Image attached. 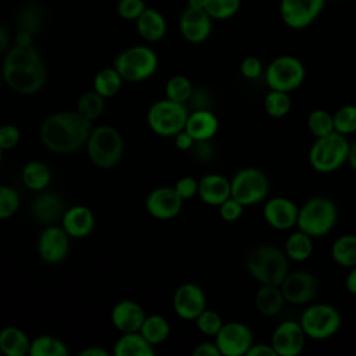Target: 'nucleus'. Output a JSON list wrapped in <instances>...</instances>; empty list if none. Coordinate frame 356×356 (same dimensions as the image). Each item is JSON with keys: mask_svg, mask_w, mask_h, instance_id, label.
I'll return each instance as SVG.
<instances>
[{"mask_svg": "<svg viewBox=\"0 0 356 356\" xmlns=\"http://www.w3.org/2000/svg\"><path fill=\"white\" fill-rule=\"evenodd\" d=\"M1 75L3 81L13 92L35 95L46 85L47 67L42 54L33 44L26 47L14 44L4 53Z\"/></svg>", "mask_w": 356, "mask_h": 356, "instance_id": "1", "label": "nucleus"}, {"mask_svg": "<svg viewBox=\"0 0 356 356\" xmlns=\"http://www.w3.org/2000/svg\"><path fill=\"white\" fill-rule=\"evenodd\" d=\"M93 122L75 111H57L43 120L39 128L42 145L54 153H72L86 145Z\"/></svg>", "mask_w": 356, "mask_h": 356, "instance_id": "2", "label": "nucleus"}, {"mask_svg": "<svg viewBox=\"0 0 356 356\" xmlns=\"http://www.w3.org/2000/svg\"><path fill=\"white\" fill-rule=\"evenodd\" d=\"M289 261L284 249L271 243H261L248 252L245 264L259 284L280 285L289 273Z\"/></svg>", "mask_w": 356, "mask_h": 356, "instance_id": "3", "label": "nucleus"}, {"mask_svg": "<svg viewBox=\"0 0 356 356\" xmlns=\"http://www.w3.org/2000/svg\"><path fill=\"white\" fill-rule=\"evenodd\" d=\"M337 220L335 202L327 196H313L299 207L296 227L313 238H321L334 229Z\"/></svg>", "mask_w": 356, "mask_h": 356, "instance_id": "4", "label": "nucleus"}, {"mask_svg": "<svg viewBox=\"0 0 356 356\" xmlns=\"http://www.w3.org/2000/svg\"><path fill=\"white\" fill-rule=\"evenodd\" d=\"M85 147L89 160L103 170L115 167L124 154L122 136L111 125L93 127Z\"/></svg>", "mask_w": 356, "mask_h": 356, "instance_id": "5", "label": "nucleus"}, {"mask_svg": "<svg viewBox=\"0 0 356 356\" xmlns=\"http://www.w3.org/2000/svg\"><path fill=\"white\" fill-rule=\"evenodd\" d=\"M349 140L345 135L331 132L316 138L309 150L310 167L321 174H330L339 170L348 161Z\"/></svg>", "mask_w": 356, "mask_h": 356, "instance_id": "6", "label": "nucleus"}, {"mask_svg": "<svg viewBox=\"0 0 356 356\" xmlns=\"http://www.w3.org/2000/svg\"><path fill=\"white\" fill-rule=\"evenodd\" d=\"M113 65L124 81L142 82L156 72L159 57L150 46L135 44L120 51L115 56Z\"/></svg>", "mask_w": 356, "mask_h": 356, "instance_id": "7", "label": "nucleus"}, {"mask_svg": "<svg viewBox=\"0 0 356 356\" xmlns=\"http://www.w3.org/2000/svg\"><path fill=\"white\" fill-rule=\"evenodd\" d=\"M188 108L184 103L171 99H159L147 110V125L159 136L174 138L178 132L185 129L188 120Z\"/></svg>", "mask_w": 356, "mask_h": 356, "instance_id": "8", "label": "nucleus"}, {"mask_svg": "<svg viewBox=\"0 0 356 356\" xmlns=\"http://www.w3.org/2000/svg\"><path fill=\"white\" fill-rule=\"evenodd\" d=\"M264 79L270 89L291 93L305 82L306 67L300 58L291 54H281L268 63L264 70Z\"/></svg>", "mask_w": 356, "mask_h": 356, "instance_id": "9", "label": "nucleus"}, {"mask_svg": "<svg viewBox=\"0 0 356 356\" xmlns=\"http://www.w3.org/2000/svg\"><path fill=\"white\" fill-rule=\"evenodd\" d=\"M299 323L307 338L323 341L334 337L341 328L342 317L337 307L328 303H312L300 314Z\"/></svg>", "mask_w": 356, "mask_h": 356, "instance_id": "10", "label": "nucleus"}, {"mask_svg": "<svg viewBox=\"0 0 356 356\" xmlns=\"http://www.w3.org/2000/svg\"><path fill=\"white\" fill-rule=\"evenodd\" d=\"M268 191L270 181L257 167H243L231 178V196L245 207L264 202Z\"/></svg>", "mask_w": 356, "mask_h": 356, "instance_id": "11", "label": "nucleus"}, {"mask_svg": "<svg viewBox=\"0 0 356 356\" xmlns=\"http://www.w3.org/2000/svg\"><path fill=\"white\" fill-rule=\"evenodd\" d=\"M327 0H280L281 21L293 31L309 28L324 11Z\"/></svg>", "mask_w": 356, "mask_h": 356, "instance_id": "12", "label": "nucleus"}, {"mask_svg": "<svg viewBox=\"0 0 356 356\" xmlns=\"http://www.w3.org/2000/svg\"><path fill=\"white\" fill-rule=\"evenodd\" d=\"M221 356H245L253 345L252 330L241 321L224 323L214 337Z\"/></svg>", "mask_w": 356, "mask_h": 356, "instance_id": "13", "label": "nucleus"}, {"mask_svg": "<svg viewBox=\"0 0 356 356\" xmlns=\"http://www.w3.org/2000/svg\"><path fill=\"white\" fill-rule=\"evenodd\" d=\"M318 280L309 271H289L280 284L285 302L291 305H307L318 293Z\"/></svg>", "mask_w": 356, "mask_h": 356, "instance_id": "14", "label": "nucleus"}, {"mask_svg": "<svg viewBox=\"0 0 356 356\" xmlns=\"http://www.w3.org/2000/svg\"><path fill=\"white\" fill-rule=\"evenodd\" d=\"M306 339L307 337L299 321L285 320L274 328L270 343L277 356H298L303 352Z\"/></svg>", "mask_w": 356, "mask_h": 356, "instance_id": "15", "label": "nucleus"}, {"mask_svg": "<svg viewBox=\"0 0 356 356\" xmlns=\"http://www.w3.org/2000/svg\"><path fill=\"white\" fill-rule=\"evenodd\" d=\"M178 29L182 38L193 44L206 42L213 31V18L204 8L186 6L178 18Z\"/></svg>", "mask_w": 356, "mask_h": 356, "instance_id": "16", "label": "nucleus"}, {"mask_svg": "<svg viewBox=\"0 0 356 356\" xmlns=\"http://www.w3.org/2000/svg\"><path fill=\"white\" fill-rule=\"evenodd\" d=\"M207 307L204 291L193 284L185 282L179 285L172 295V309L182 320H193Z\"/></svg>", "mask_w": 356, "mask_h": 356, "instance_id": "17", "label": "nucleus"}, {"mask_svg": "<svg viewBox=\"0 0 356 356\" xmlns=\"http://www.w3.org/2000/svg\"><path fill=\"white\" fill-rule=\"evenodd\" d=\"M299 206L286 196H273L264 202L263 218L274 229L288 231L296 227Z\"/></svg>", "mask_w": 356, "mask_h": 356, "instance_id": "18", "label": "nucleus"}, {"mask_svg": "<svg viewBox=\"0 0 356 356\" xmlns=\"http://www.w3.org/2000/svg\"><path fill=\"white\" fill-rule=\"evenodd\" d=\"M71 236L61 225L46 227L38 239V252L42 260L57 264L63 261L70 253Z\"/></svg>", "mask_w": 356, "mask_h": 356, "instance_id": "19", "label": "nucleus"}, {"mask_svg": "<svg viewBox=\"0 0 356 356\" xmlns=\"http://www.w3.org/2000/svg\"><path fill=\"white\" fill-rule=\"evenodd\" d=\"M146 210L159 220H170L179 214L184 199L174 186H159L149 192L146 197Z\"/></svg>", "mask_w": 356, "mask_h": 356, "instance_id": "20", "label": "nucleus"}, {"mask_svg": "<svg viewBox=\"0 0 356 356\" xmlns=\"http://www.w3.org/2000/svg\"><path fill=\"white\" fill-rule=\"evenodd\" d=\"M96 224L93 211L83 204H75L64 210L61 216V227L64 231L75 239L88 236Z\"/></svg>", "mask_w": 356, "mask_h": 356, "instance_id": "21", "label": "nucleus"}, {"mask_svg": "<svg viewBox=\"0 0 356 356\" xmlns=\"http://www.w3.org/2000/svg\"><path fill=\"white\" fill-rule=\"evenodd\" d=\"M111 324L120 332H135L146 317L143 307L131 299H122L111 309Z\"/></svg>", "mask_w": 356, "mask_h": 356, "instance_id": "22", "label": "nucleus"}, {"mask_svg": "<svg viewBox=\"0 0 356 356\" xmlns=\"http://www.w3.org/2000/svg\"><path fill=\"white\" fill-rule=\"evenodd\" d=\"M197 196L209 206H220L231 197V179L217 172L206 174L199 179Z\"/></svg>", "mask_w": 356, "mask_h": 356, "instance_id": "23", "label": "nucleus"}, {"mask_svg": "<svg viewBox=\"0 0 356 356\" xmlns=\"http://www.w3.org/2000/svg\"><path fill=\"white\" fill-rule=\"evenodd\" d=\"M185 131L195 140H211L218 131V118L209 108H199L189 113Z\"/></svg>", "mask_w": 356, "mask_h": 356, "instance_id": "24", "label": "nucleus"}, {"mask_svg": "<svg viewBox=\"0 0 356 356\" xmlns=\"http://www.w3.org/2000/svg\"><path fill=\"white\" fill-rule=\"evenodd\" d=\"M139 36L149 43L161 40L167 33L165 17L156 8L146 7L135 21Z\"/></svg>", "mask_w": 356, "mask_h": 356, "instance_id": "25", "label": "nucleus"}, {"mask_svg": "<svg viewBox=\"0 0 356 356\" xmlns=\"http://www.w3.org/2000/svg\"><path fill=\"white\" fill-rule=\"evenodd\" d=\"M32 216L43 222L49 224L61 218L64 213V203L61 197L54 192H40L32 203Z\"/></svg>", "mask_w": 356, "mask_h": 356, "instance_id": "26", "label": "nucleus"}, {"mask_svg": "<svg viewBox=\"0 0 356 356\" xmlns=\"http://www.w3.org/2000/svg\"><path fill=\"white\" fill-rule=\"evenodd\" d=\"M154 348L139 332H122L113 345L114 356H154Z\"/></svg>", "mask_w": 356, "mask_h": 356, "instance_id": "27", "label": "nucleus"}, {"mask_svg": "<svg viewBox=\"0 0 356 356\" xmlns=\"http://www.w3.org/2000/svg\"><path fill=\"white\" fill-rule=\"evenodd\" d=\"M284 303H285V299L280 285L260 284V288L254 295V306L261 316H266V317L277 316L282 310Z\"/></svg>", "mask_w": 356, "mask_h": 356, "instance_id": "28", "label": "nucleus"}, {"mask_svg": "<svg viewBox=\"0 0 356 356\" xmlns=\"http://www.w3.org/2000/svg\"><path fill=\"white\" fill-rule=\"evenodd\" d=\"M31 339L15 325H7L0 330V352L6 356L29 355Z\"/></svg>", "mask_w": 356, "mask_h": 356, "instance_id": "29", "label": "nucleus"}, {"mask_svg": "<svg viewBox=\"0 0 356 356\" xmlns=\"http://www.w3.org/2000/svg\"><path fill=\"white\" fill-rule=\"evenodd\" d=\"M313 239V236L298 228L286 236L284 243V252L292 261H306L312 257L314 250Z\"/></svg>", "mask_w": 356, "mask_h": 356, "instance_id": "30", "label": "nucleus"}, {"mask_svg": "<svg viewBox=\"0 0 356 356\" xmlns=\"http://www.w3.org/2000/svg\"><path fill=\"white\" fill-rule=\"evenodd\" d=\"M21 179L28 189L33 192H42L49 186L51 181V170L46 163L33 160L24 165L21 171Z\"/></svg>", "mask_w": 356, "mask_h": 356, "instance_id": "31", "label": "nucleus"}, {"mask_svg": "<svg viewBox=\"0 0 356 356\" xmlns=\"http://www.w3.org/2000/svg\"><path fill=\"white\" fill-rule=\"evenodd\" d=\"M331 257L341 267L356 266V234L338 236L331 246Z\"/></svg>", "mask_w": 356, "mask_h": 356, "instance_id": "32", "label": "nucleus"}, {"mask_svg": "<svg viewBox=\"0 0 356 356\" xmlns=\"http://www.w3.org/2000/svg\"><path fill=\"white\" fill-rule=\"evenodd\" d=\"M122 82L124 79L120 75V72L114 68V65L104 67L96 72L93 78V89L107 99L115 96L120 92Z\"/></svg>", "mask_w": 356, "mask_h": 356, "instance_id": "33", "label": "nucleus"}, {"mask_svg": "<svg viewBox=\"0 0 356 356\" xmlns=\"http://www.w3.org/2000/svg\"><path fill=\"white\" fill-rule=\"evenodd\" d=\"M171 327L165 317L160 314H150L146 316L139 332L146 338L147 342H150L153 346L164 342L170 335Z\"/></svg>", "mask_w": 356, "mask_h": 356, "instance_id": "34", "label": "nucleus"}, {"mask_svg": "<svg viewBox=\"0 0 356 356\" xmlns=\"http://www.w3.org/2000/svg\"><path fill=\"white\" fill-rule=\"evenodd\" d=\"M43 21H44L43 7L35 1H28L25 6H22L17 17L18 29L26 31L33 36L43 26Z\"/></svg>", "mask_w": 356, "mask_h": 356, "instance_id": "35", "label": "nucleus"}, {"mask_svg": "<svg viewBox=\"0 0 356 356\" xmlns=\"http://www.w3.org/2000/svg\"><path fill=\"white\" fill-rule=\"evenodd\" d=\"M67 345L53 335H39L31 341V356H67Z\"/></svg>", "mask_w": 356, "mask_h": 356, "instance_id": "36", "label": "nucleus"}, {"mask_svg": "<svg viewBox=\"0 0 356 356\" xmlns=\"http://www.w3.org/2000/svg\"><path fill=\"white\" fill-rule=\"evenodd\" d=\"M263 108L267 115H270L273 118H282L292 108L291 95L288 92L270 89L268 93L264 96Z\"/></svg>", "mask_w": 356, "mask_h": 356, "instance_id": "37", "label": "nucleus"}, {"mask_svg": "<svg viewBox=\"0 0 356 356\" xmlns=\"http://www.w3.org/2000/svg\"><path fill=\"white\" fill-rule=\"evenodd\" d=\"M106 97L97 93L95 89L82 93L76 102V111L92 122L97 120L106 107Z\"/></svg>", "mask_w": 356, "mask_h": 356, "instance_id": "38", "label": "nucleus"}, {"mask_svg": "<svg viewBox=\"0 0 356 356\" xmlns=\"http://www.w3.org/2000/svg\"><path fill=\"white\" fill-rule=\"evenodd\" d=\"M306 124L309 132L314 138H321L334 132V117L330 111L324 108L312 110L307 115Z\"/></svg>", "mask_w": 356, "mask_h": 356, "instance_id": "39", "label": "nucleus"}, {"mask_svg": "<svg viewBox=\"0 0 356 356\" xmlns=\"http://www.w3.org/2000/svg\"><path fill=\"white\" fill-rule=\"evenodd\" d=\"M193 85L189 81L188 76L185 75H172L171 78H168V81L165 82V97L171 99L174 102L178 103H186L193 92Z\"/></svg>", "mask_w": 356, "mask_h": 356, "instance_id": "40", "label": "nucleus"}, {"mask_svg": "<svg viewBox=\"0 0 356 356\" xmlns=\"http://www.w3.org/2000/svg\"><path fill=\"white\" fill-rule=\"evenodd\" d=\"M242 0H204L203 8L213 21H225L236 15Z\"/></svg>", "mask_w": 356, "mask_h": 356, "instance_id": "41", "label": "nucleus"}, {"mask_svg": "<svg viewBox=\"0 0 356 356\" xmlns=\"http://www.w3.org/2000/svg\"><path fill=\"white\" fill-rule=\"evenodd\" d=\"M334 131L345 136L356 134V104H343L332 114Z\"/></svg>", "mask_w": 356, "mask_h": 356, "instance_id": "42", "label": "nucleus"}, {"mask_svg": "<svg viewBox=\"0 0 356 356\" xmlns=\"http://www.w3.org/2000/svg\"><path fill=\"white\" fill-rule=\"evenodd\" d=\"M21 204L19 193L15 188L0 185V220L13 217Z\"/></svg>", "mask_w": 356, "mask_h": 356, "instance_id": "43", "label": "nucleus"}, {"mask_svg": "<svg viewBox=\"0 0 356 356\" xmlns=\"http://www.w3.org/2000/svg\"><path fill=\"white\" fill-rule=\"evenodd\" d=\"M195 324L197 327V330L206 335V337H216V334L220 331V328L222 327L224 321L222 317L211 309H204L196 318H195Z\"/></svg>", "mask_w": 356, "mask_h": 356, "instance_id": "44", "label": "nucleus"}, {"mask_svg": "<svg viewBox=\"0 0 356 356\" xmlns=\"http://www.w3.org/2000/svg\"><path fill=\"white\" fill-rule=\"evenodd\" d=\"M146 7L145 0H118L117 13L125 21H136Z\"/></svg>", "mask_w": 356, "mask_h": 356, "instance_id": "45", "label": "nucleus"}, {"mask_svg": "<svg viewBox=\"0 0 356 356\" xmlns=\"http://www.w3.org/2000/svg\"><path fill=\"white\" fill-rule=\"evenodd\" d=\"M241 75L248 81L259 79L264 74V67L260 58L256 56H246L239 64Z\"/></svg>", "mask_w": 356, "mask_h": 356, "instance_id": "46", "label": "nucleus"}, {"mask_svg": "<svg viewBox=\"0 0 356 356\" xmlns=\"http://www.w3.org/2000/svg\"><path fill=\"white\" fill-rule=\"evenodd\" d=\"M21 139V131L17 125L4 124L0 125V147L3 150L14 149Z\"/></svg>", "mask_w": 356, "mask_h": 356, "instance_id": "47", "label": "nucleus"}, {"mask_svg": "<svg viewBox=\"0 0 356 356\" xmlns=\"http://www.w3.org/2000/svg\"><path fill=\"white\" fill-rule=\"evenodd\" d=\"M218 207H220V217L227 222H234V221L239 220L241 216L243 214V209H245V206L241 202H238L236 199H234L232 196L228 197Z\"/></svg>", "mask_w": 356, "mask_h": 356, "instance_id": "48", "label": "nucleus"}, {"mask_svg": "<svg viewBox=\"0 0 356 356\" xmlns=\"http://www.w3.org/2000/svg\"><path fill=\"white\" fill-rule=\"evenodd\" d=\"M175 191L178 192V195L186 200L193 197L195 195H197V188H199V181L195 179L193 177H182L179 178L175 185H174Z\"/></svg>", "mask_w": 356, "mask_h": 356, "instance_id": "49", "label": "nucleus"}, {"mask_svg": "<svg viewBox=\"0 0 356 356\" xmlns=\"http://www.w3.org/2000/svg\"><path fill=\"white\" fill-rule=\"evenodd\" d=\"M196 159L209 160L213 154V147L210 146V140H195L192 149Z\"/></svg>", "mask_w": 356, "mask_h": 356, "instance_id": "50", "label": "nucleus"}, {"mask_svg": "<svg viewBox=\"0 0 356 356\" xmlns=\"http://www.w3.org/2000/svg\"><path fill=\"white\" fill-rule=\"evenodd\" d=\"M246 356H277V352L274 350L271 343H264V342L254 343L253 342V345L246 352Z\"/></svg>", "mask_w": 356, "mask_h": 356, "instance_id": "51", "label": "nucleus"}, {"mask_svg": "<svg viewBox=\"0 0 356 356\" xmlns=\"http://www.w3.org/2000/svg\"><path fill=\"white\" fill-rule=\"evenodd\" d=\"M193 356H221L216 342H200L193 350H192Z\"/></svg>", "mask_w": 356, "mask_h": 356, "instance_id": "52", "label": "nucleus"}, {"mask_svg": "<svg viewBox=\"0 0 356 356\" xmlns=\"http://www.w3.org/2000/svg\"><path fill=\"white\" fill-rule=\"evenodd\" d=\"M195 143V139L185 131L182 129L181 132H178L175 136H174V145L177 149L182 150V152H186V150H191L192 146Z\"/></svg>", "mask_w": 356, "mask_h": 356, "instance_id": "53", "label": "nucleus"}, {"mask_svg": "<svg viewBox=\"0 0 356 356\" xmlns=\"http://www.w3.org/2000/svg\"><path fill=\"white\" fill-rule=\"evenodd\" d=\"M15 44L21 46V47H26V46H32L33 44V35L26 32V31H21L18 29L17 35H15Z\"/></svg>", "mask_w": 356, "mask_h": 356, "instance_id": "54", "label": "nucleus"}, {"mask_svg": "<svg viewBox=\"0 0 356 356\" xmlns=\"http://www.w3.org/2000/svg\"><path fill=\"white\" fill-rule=\"evenodd\" d=\"M345 288L349 293L356 296V266L349 268V273L345 278Z\"/></svg>", "mask_w": 356, "mask_h": 356, "instance_id": "55", "label": "nucleus"}, {"mask_svg": "<svg viewBox=\"0 0 356 356\" xmlns=\"http://www.w3.org/2000/svg\"><path fill=\"white\" fill-rule=\"evenodd\" d=\"M10 44V35L7 28L0 22V56H3L8 50Z\"/></svg>", "mask_w": 356, "mask_h": 356, "instance_id": "56", "label": "nucleus"}, {"mask_svg": "<svg viewBox=\"0 0 356 356\" xmlns=\"http://www.w3.org/2000/svg\"><path fill=\"white\" fill-rule=\"evenodd\" d=\"M110 353L100 346H88L79 352V356H108Z\"/></svg>", "mask_w": 356, "mask_h": 356, "instance_id": "57", "label": "nucleus"}, {"mask_svg": "<svg viewBox=\"0 0 356 356\" xmlns=\"http://www.w3.org/2000/svg\"><path fill=\"white\" fill-rule=\"evenodd\" d=\"M348 163L350 167L356 171V140L349 145V153H348Z\"/></svg>", "mask_w": 356, "mask_h": 356, "instance_id": "58", "label": "nucleus"}, {"mask_svg": "<svg viewBox=\"0 0 356 356\" xmlns=\"http://www.w3.org/2000/svg\"><path fill=\"white\" fill-rule=\"evenodd\" d=\"M203 4H204V0H188L186 1V6L195 7V8H203Z\"/></svg>", "mask_w": 356, "mask_h": 356, "instance_id": "59", "label": "nucleus"}, {"mask_svg": "<svg viewBox=\"0 0 356 356\" xmlns=\"http://www.w3.org/2000/svg\"><path fill=\"white\" fill-rule=\"evenodd\" d=\"M3 152H4V150L0 147V161H1V157H3Z\"/></svg>", "mask_w": 356, "mask_h": 356, "instance_id": "60", "label": "nucleus"}, {"mask_svg": "<svg viewBox=\"0 0 356 356\" xmlns=\"http://www.w3.org/2000/svg\"><path fill=\"white\" fill-rule=\"evenodd\" d=\"M1 81H3V75H1V71H0V88H1Z\"/></svg>", "mask_w": 356, "mask_h": 356, "instance_id": "61", "label": "nucleus"}, {"mask_svg": "<svg viewBox=\"0 0 356 356\" xmlns=\"http://www.w3.org/2000/svg\"><path fill=\"white\" fill-rule=\"evenodd\" d=\"M334 1H337V0H334Z\"/></svg>", "mask_w": 356, "mask_h": 356, "instance_id": "62", "label": "nucleus"}]
</instances>
